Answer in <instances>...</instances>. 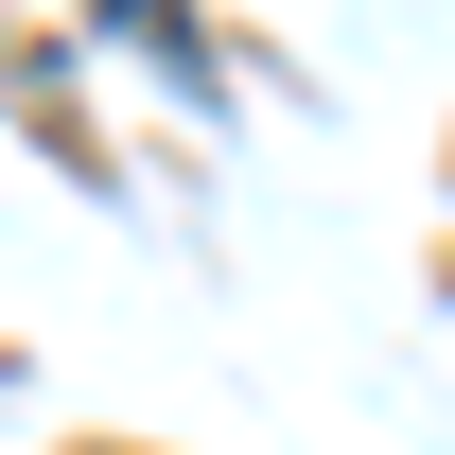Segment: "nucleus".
Masks as SVG:
<instances>
[{
    "instance_id": "f257e3e1",
    "label": "nucleus",
    "mask_w": 455,
    "mask_h": 455,
    "mask_svg": "<svg viewBox=\"0 0 455 455\" xmlns=\"http://www.w3.org/2000/svg\"><path fill=\"white\" fill-rule=\"evenodd\" d=\"M88 18H123V36H140V53H158L175 88H211V36H193V18H175V0H88Z\"/></svg>"
}]
</instances>
